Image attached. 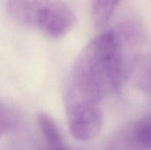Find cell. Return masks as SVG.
<instances>
[{
  "label": "cell",
  "instance_id": "obj_1",
  "mask_svg": "<svg viewBox=\"0 0 151 150\" xmlns=\"http://www.w3.org/2000/svg\"><path fill=\"white\" fill-rule=\"evenodd\" d=\"M126 75L121 39L109 30L92 39L77 57L67 86L65 109L100 106L122 85Z\"/></svg>",
  "mask_w": 151,
  "mask_h": 150
},
{
  "label": "cell",
  "instance_id": "obj_2",
  "mask_svg": "<svg viewBox=\"0 0 151 150\" xmlns=\"http://www.w3.org/2000/svg\"><path fill=\"white\" fill-rule=\"evenodd\" d=\"M7 13L16 21L53 38L67 34L76 16L63 0H5Z\"/></svg>",
  "mask_w": 151,
  "mask_h": 150
},
{
  "label": "cell",
  "instance_id": "obj_3",
  "mask_svg": "<svg viewBox=\"0 0 151 150\" xmlns=\"http://www.w3.org/2000/svg\"><path fill=\"white\" fill-rule=\"evenodd\" d=\"M68 127L73 138L88 141L100 133L103 126L101 107H77L66 110Z\"/></svg>",
  "mask_w": 151,
  "mask_h": 150
},
{
  "label": "cell",
  "instance_id": "obj_4",
  "mask_svg": "<svg viewBox=\"0 0 151 150\" xmlns=\"http://www.w3.org/2000/svg\"><path fill=\"white\" fill-rule=\"evenodd\" d=\"M38 124L44 140L51 149H60L65 147L60 132L56 123L50 116L41 114L38 118Z\"/></svg>",
  "mask_w": 151,
  "mask_h": 150
},
{
  "label": "cell",
  "instance_id": "obj_5",
  "mask_svg": "<svg viewBox=\"0 0 151 150\" xmlns=\"http://www.w3.org/2000/svg\"><path fill=\"white\" fill-rule=\"evenodd\" d=\"M119 0H91L92 17L96 27L108 23L112 17Z\"/></svg>",
  "mask_w": 151,
  "mask_h": 150
},
{
  "label": "cell",
  "instance_id": "obj_6",
  "mask_svg": "<svg viewBox=\"0 0 151 150\" xmlns=\"http://www.w3.org/2000/svg\"><path fill=\"white\" fill-rule=\"evenodd\" d=\"M129 126L138 146L142 150H151V116L139 119Z\"/></svg>",
  "mask_w": 151,
  "mask_h": 150
},
{
  "label": "cell",
  "instance_id": "obj_7",
  "mask_svg": "<svg viewBox=\"0 0 151 150\" xmlns=\"http://www.w3.org/2000/svg\"><path fill=\"white\" fill-rule=\"evenodd\" d=\"M109 150H142L136 143L130 126L121 130L113 138Z\"/></svg>",
  "mask_w": 151,
  "mask_h": 150
},
{
  "label": "cell",
  "instance_id": "obj_8",
  "mask_svg": "<svg viewBox=\"0 0 151 150\" xmlns=\"http://www.w3.org/2000/svg\"><path fill=\"white\" fill-rule=\"evenodd\" d=\"M18 124L19 118L13 109L0 102V138L13 131Z\"/></svg>",
  "mask_w": 151,
  "mask_h": 150
},
{
  "label": "cell",
  "instance_id": "obj_9",
  "mask_svg": "<svg viewBox=\"0 0 151 150\" xmlns=\"http://www.w3.org/2000/svg\"><path fill=\"white\" fill-rule=\"evenodd\" d=\"M136 80L144 90L151 93V57L144 58L139 63L136 71Z\"/></svg>",
  "mask_w": 151,
  "mask_h": 150
},
{
  "label": "cell",
  "instance_id": "obj_10",
  "mask_svg": "<svg viewBox=\"0 0 151 150\" xmlns=\"http://www.w3.org/2000/svg\"><path fill=\"white\" fill-rule=\"evenodd\" d=\"M49 150H70V149H67L66 148H60V149H50Z\"/></svg>",
  "mask_w": 151,
  "mask_h": 150
}]
</instances>
